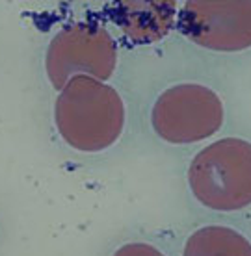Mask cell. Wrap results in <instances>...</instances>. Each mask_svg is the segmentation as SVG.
<instances>
[{
    "label": "cell",
    "mask_w": 251,
    "mask_h": 256,
    "mask_svg": "<svg viewBox=\"0 0 251 256\" xmlns=\"http://www.w3.org/2000/svg\"><path fill=\"white\" fill-rule=\"evenodd\" d=\"M127 122L119 91L108 82L75 76L52 100V126L67 148L78 154H99L114 147Z\"/></svg>",
    "instance_id": "obj_1"
},
{
    "label": "cell",
    "mask_w": 251,
    "mask_h": 256,
    "mask_svg": "<svg viewBox=\"0 0 251 256\" xmlns=\"http://www.w3.org/2000/svg\"><path fill=\"white\" fill-rule=\"evenodd\" d=\"M193 202L216 214H236L251 206V143L223 138L203 147L186 169Z\"/></svg>",
    "instance_id": "obj_2"
},
{
    "label": "cell",
    "mask_w": 251,
    "mask_h": 256,
    "mask_svg": "<svg viewBox=\"0 0 251 256\" xmlns=\"http://www.w3.org/2000/svg\"><path fill=\"white\" fill-rule=\"evenodd\" d=\"M117 67V43L106 26L73 20L52 34L43 50V74L58 93L75 76L108 82Z\"/></svg>",
    "instance_id": "obj_3"
},
{
    "label": "cell",
    "mask_w": 251,
    "mask_h": 256,
    "mask_svg": "<svg viewBox=\"0 0 251 256\" xmlns=\"http://www.w3.org/2000/svg\"><path fill=\"white\" fill-rule=\"evenodd\" d=\"M225 119L221 98L212 88L195 82L173 84L155 98L151 128L164 143L193 145L212 138Z\"/></svg>",
    "instance_id": "obj_4"
},
{
    "label": "cell",
    "mask_w": 251,
    "mask_h": 256,
    "mask_svg": "<svg viewBox=\"0 0 251 256\" xmlns=\"http://www.w3.org/2000/svg\"><path fill=\"white\" fill-rule=\"evenodd\" d=\"M184 38L216 52H238L251 46L249 2H184L177 24Z\"/></svg>",
    "instance_id": "obj_5"
},
{
    "label": "cell",
    "mask_w": 251,
    "mask_h": 256,
    "mask_svg": "<svg viewBox=\"0 0 251 256\" xmlns=\"http://www.w3.org/2000/svg\"><path fill=\"white\" fill-rule=\"evenodd\" d=\"M179 2L119 0L104 6V15L132 45H155L177 24Z\"/></svg>",
    "instance_id": "obj_6"
},
{
    "label": "cell",
    "mask_w": 251,
    "mask_h": 256,
    "mask_svg": "<svg viewBox=\"0 0 251 256\" xmlns=\"http://www.w3.org/2000/svg\"><path fill=\"white\" fill-rule=\"evenodd\" d=\"M179 256H251V240L231 224H199L184 236Z\"/></svg>",
    "instance_id": "obj_7"
},
{
    "label": "cell",
    "mask_w": 251,
    "mask_h": 256,
    "mask_svg": "<svg viewBox=\"0 0 251 256\" xmlns=\"http://www.w3.org/2000/svg\"><path fill=\"white\" fill-rule=\"evenodd\" d=\"M108 256H169L158 244L149 238H127L110 249Z\"/></svg>",
    "instance_id": "obj_8"
},
{
    "label": "cell",
    "mask_w": 251,
    "mask_h": 256,
    "mask_svg": "<svg viewBox=\"0 0 251 256\" xmlns=\"http://www.w3.org/2000/svg\"><path fill=\"white\" fill-rule=\"evenodd\" d=\"M0 242H2V223H0Z\"/></svg>",
    "instance_id": "obj_9"
}]
</instances>
